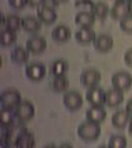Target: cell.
<instances>
[{
    "instance_id": "5",
    "label": "cell",
    "mask_w": 132,
    "mask_h": 148,
    "mask_svg": "<svg viewBox=\"0 0 132 148\" xmlns=\"http://www.w3.org/2000/svg\"><path fill=\"white\" fill-rule=\"evenodd\" d=\"M100 80H101V74H100L99 71H96V69H94V68L85 69V71H83L80 74V83L86 89L99 85Z\"/></svg>"
},
{
    "instance_id": "13",
    "label": "cell",
    "mask_w": 132,
    "mask_h": 148,
    "mask_svg": "<svg viewBox=\"0 0 132 148\" xmlns=\"http://www.w3.org/2000/svg\"><path fill=\"white\" fill-rule=\"evenodd\" d=\"M85 117H86V120H89V121L101 123L105 121V119H106V110L104 109L103 106H92L90 109L86 110Z\"/></svg>"
},
{
    "instance_id": "38",
    "label": "cell",
    "mask_w": 132,
    "mask_h": 148,
    "mask_svg": "<svg viewBox=\"0 0 132 148\" xmlns=\"http://www.w3.org/2000/svg\"><path fill=\"white\" fill-rule=\"evenodd\" d=\"M61 147H72L70 145H68V143H63V145H60Z\"/></svg>"
},
{
    "instance_id": "26",
    "label": "cell",
    "mask_w": 132,
    "mask_h": 148,
    "mask_svg": "<svg viewBox=\"0 0 132 148\" xmlns=\"http://www.w3.org/2000/svg\"><path fill=\"white\" fill-rule=\"evenodd\" d=\"M5 29L15 32L22 29V18H20L17 15H8L5 21Z\"/></svg>"
},
{
    "instance_id": "32",
    "label": "cell",
    "mask_w": 132,
    "mask_h": 148,
    "mask_svg": "<svg viewBox=\"0 0 132 148\" xmlns=\"http://www.w3.org/2000/svg\"><path fill=\"white\" fill-rule=\"evenodd\" d=\"M26 3H27V6L30 8H40L44 5L46 0H26Z\"/></svg>"
},
{
    "instance_id": "29",
    "label": "cell",
    "mask_w": 132,
    "mask_h": 148,
    "mask_svg": "<svg viewBox=\"0 0 132 148\" xmlns=\"http://www.w3.org/2000/svg\"><path fill=\"white\" fill-rule=\"evenodd\" d=\"M120 29L126 34H132V15L129 14L120 20Z\"/></svg>"
},
{
    "instance_id": "34",
    "label": "cell",
    "mask_w": 132,
    "mask_h": 148,
    "mask_svg": "<svg viewBox=\"0 0 132 148\" xmlns=\"http://www.w3.org/2000/svg\"><path fill=\"white\" fill-rule=\"evenodd\" d=\"M125 110L130 114V116H132V99H130L129 101H127V104H126V109H125Z\"/></svg>"
},
{
    "instance_id": "19",
    "label": "cell",
    "mask_w": 132,
    "mask_h": 148,
    "mask_svg": "<svg viewBox=\"0 0 132 148\" xmlns=\"http://www.w3.org/2000/svg\"><path fill=\"white\" fill-rule=\"evenodd\" d=\"M52 38L56 42H67L70 38V29L66 25H58L52 30Z\"/></svg>"
},
{
    "instance_id": "14",
    "label": "cell",
    "mask_w": 132,
    "mask_h": 148,
    "mask_svg": "<svg viewBox=\"0 0 132 148\" xmlns=\"http://www.w3.org/2000/svg\"><path fill=\"white\" fill-rule=\"evenodd\" d=\"M130 119H131V116L126 110H119V111H116V112H114L112 117H111V123L115 128L122 130L129 125Z\"/></svg>"
},
{
    "instance_id": "28",
    "label": "cell",
    "mask_w": 132,
    "mask_h": 148,
    "mask_svg": "<svg viewBox=\"0 0 132 148\" xmlns=\"http://www.w3.org/2000/svg\"><path fill=\"white\" fill-rule=\"evenodd\" d=\"M127 146V140L122 135H114L109 140V147L110 148H125Z\"/></svg>"
},
{
    "instance_id": "25",
    "label": "cell",
    "mask_w": 132,
    "mask_h": 148,
    "mask_svg": "<svg viewBox=\"0 0 132 148\" xmlns=\"http://www.w3.org/2000/svg\"><path fill=\"white\" fill-rule=\"evenodd\" d=\"M35 136L31 133L29 130L20 137L19 142H17L16 147H20V148H34L35 147Z\"/></svg>"
},
{
    "instance_id": "21",
    "label": "cell",
    "mask_w": 132,
    "mask_h": 148,
    "mask_svg": "<svg viewBox=\"0 0 132 148\" xmlns=\"http://www.w3.org/2000/svg\"><path fill=\"white\" fill-rule=\"evenodd\" d=\"M69 86V80L66 75H60V77H53V80L51 83V88L53 91L56 92H66Z\"/></svg>"
},
{
    "instance_id": "22",
    "label": "cell",
    "mask_w": 132,
    "mask_h": 148,
    "mask_svg": "<svg viewBox=\"0 0 132 148\" xmlns=\"http://www.w3.org/2000/svg\"><path fill=\"white\" fill-rule=\"evenodd\" d=\"M68 62L66 59H57L54 61L51 66V74L53 77H60V75H66L68 72Z\"/></svg>"
},
{
    "instance_id": "39",
    "label": "cell",
    "mask_w": 132,
    "mask_h": 148,
    "mask_svg": "<svg viewBox=\"0 0 132 148\" xmlns=\"http://www.w3.org/2000/svg\"><path fill=\"white\" fill-rule=\"evenodd\" d=\"M114 1H129V0H114Z\"/></svg>"
},
{
    "instance_id": "35",
    "label": "cell",
    "mask_w": 132,
    "mask_h": 148,
    "mask_svg": "<svg viewBox=\"0 0 132 148\" xmlns=\"http://www.w3.org/2000/svg\"><path fill=\"white\" fill-rule=\"evenodd\" d=\"M51 1L54 4V5H60V4H62V3H66L67 0H51Z\"/></svg>"
},
{
    "instance_id": "1",
    "label": "cell",
    "mask_w": 132,
    "mask_h": 148,
    "mask_svg": "<svg viewBox=\"0 0 132 148\" xmlns=\"http://www.w3.org/2000/svg\"><path fill=\"white\" fill-rule=\"evenodd\" d=\"M77 133H78V137L80 140L85 142H93L99 138L100 133H101V127H100V123L86 120V121L81 122L78 126Z\"/></svg>"
},
{
    "instance_id": "24",
    "label": "cell",
    "mask_w": 132,
    "mask_h": 148,
    "mask_svg": "<svg viewBox=\"0 0 132 148\" xmlns=\"http://www.w3.org/2000/svg\"><path fill=\"white\" fill-rule=\"evenodd\" d=\"M92 11H93V14L95 15L96 18H99V20H105V18L107 17V15L110 14V9H109V6L105 3L100 1V3L94 4Z\"/></svg>"
},
{
    "instance_id": "7",
    "label": "cell",
    "mask_w": 132,
    "mask_h": 148,
    "mask_svg": "<svg viewBox=\"0 0 132 148\" xmlns=\"http://www.w3.org/2000/svg\"><path fill=\"white\" fill-rule=\"evenodd\" d=\"M111 84L114 88L122 91L129 90L132 86V77L127 72H116L111 78Z\"/></svg>"
},
{
    "instance_id": "30",
    "label": "cell",
    "mask_w": 132,
    "mask_h": 148,
    "mask_svg": "<svg viewBox=\"0 0 132 148\" xmlns=\"http://www.w3.org/2000/svg\"><path fill=\"white\" fill-rule=\"evenodd\" d=\"M9 4L15 10H21V9H24L27 5L26 0H9Z\"/></svg>"
},
{
    "instance_id": "8",
    "label": "cell",
    "mask_w": 132,
    "mask_h": 148,
    "mask_svg": "<svg viewBox=\"0 0 132 148\" xmlns=\"http://www.w3.org/2000/svg\"><path fill=\"white\" fill-rule=\"evenodd\" d=\"M88 103L92 106H103L105 105V91L99 85L89 88L85 95Z\"/></svg>"
},
{
    "instance_id": "12",
    "label": "cell",
    "mask_w": 132,
    "mask_h": 148,
    "mask_svg": "<svg viewBox=\"0 0 132 148\" xmlns=\"http://www.w3.org/2000/svg\"><path fill=\"white\" fill-rule=\"evenodd\" d=\"M37 17L41 20L42 24L52 25L57 21V12L52 6L42 5V6H40L37 10Z\"/></svg>"
},
{
    "instance_id": "18",
    "label": "cell",
    "mask_w": 132,
    "mask_h": 148,
    "mask_svg": "<svg viewBox=\"0 0 132 148\" xmlns=\"http://www.w3.org/2000/svg\"><path fill=\"white\" fill-rule=\"evenodd\" d=\"M126 15H129V6L127 1H115V4L110 9V16L114 20H121Z\"/></svg>"
},
{
    "instance_id": "36",
    "label": "cell",
    "mask_w": 132,
    "mask_h": 148,
    "mask_svg": "<svg viewBox=\"0 0 132 148\" xmlns=\"http://www.w3.org/2000/svg\"><path fill=\"white\" fill-rule=\"evenodd\" d=\"M127 6H129V14L132 15V0H129V1H127Z\"/></svg>"
},
{
    "instance_id": "9",
    "label": "cell",
    "mask_w": 132,
    "mask_h": 148,
    "mask_svg": "<svg viewBox=\"0 0 132 148\" xmlns=\"http://www.w3.org/2000/svg\"><path fill=\"white\" fill-rule=\"evenodd\" d=\"M26 48L31 54H40L46 51L47 41L42 36H32L27 40Z\"/></svg>"
},
{
    "instance_id": "3",
    "label": "cell",
    "mask_w": 132,
    "mask_h": 148,
    "mask_svg": "<svg viewBox=\"0 0 132 148\" xmlns=\"http://www.w3.org/2000/svg\"><path fill=\"white\" fill-rule=\"evenodd\" d=\"M15 116L16 120L20 122H29L35 116V106L31 101H21L15 108Z\"/></svg>"
},
{
    "instance_id": "33",
    "label": "cell",
    "mask_w": 132,
    "mask_h": 148,
    "mask_svg": "<svg viewBox=\"0 0 132 148\" xmlns=\"http://www.w3.org/2000/svg\"><path fill=\"white\" fill-rule=\"evenodd\" d=\"M124 61L129 67H132V48L126 51V53L124 56Z\"/></svg>"
},
{
    "instance_id": "2",
    "label": "cell",
    "mask_w": 132,
    "mask_h": 148,
    "mask_svg": "<svg viewBox=\"0 0 132 148\" xmlns=\"http://www.w3.org/2000/svg\"><path fill=\"white\" fill-rule=\"evenodd\" d=\"M22 101L21 94L16 89H6L0 95V104L1 109H11L15 110V108Z\"/></svg>"
},
{
    "instance_id": "20",
    "label": "cell",
    "mask_w": 132,
    "mask_h": 148,
    "mask_svg": "<svg viewBox=\"0 0 132 148\" xmlns=\"http://www.w3.org/2000/svg\"><path fill=\"white\" fill-rule=\"evenodd\" d=\"M29 56H30V52L27 51L26 47L16 46L11 51V61L16 64H25L29 61Z\"/></svg>"
},
{
    "instance_id": "15",
    "label": "cell",
    "mask_w": 132,
    "mask_h": 148,
    "mask_svg": "<svg viewBox=\"0 0 132 148\" xmlns=\"http://www.w3.org/2000/svg\"><path fill=\"white\" fill-rule=\"evenodd\" d=\"M42 27V22L37 16H26L22 17V30L29 34H37Z\"/></svg>"
},
{
    "instance_id": "31",
    "label": "cell",
    "mask_w": 132,
    "mask_h": 148,
    "mask_svg": "<svg viewBox=\"0 0 132 148\" xmlns=\"http://www.w3.org/2000/svg\"><path fill=\"white\" fill-rule=\"evenodd\" d=\"M94 1L93 0H77L75 1V6L77 8H79V6H89L90 8V10L93 9L94 6Z\"/></svg>"
},
{
    "instance_id": "11",
    "label": "cell",
    "mask_w": 132,
    "mask_h": 148,
    "mask_svg": "<svg viewBox=\"0 0 132 148\" xmlns=\"http://www.w3.org/2000/svg\"><path fill=\"white\" fill-rule=\"evenodd\" d=\"M125 96H124V91L116 88H111L107 91H105V105H107L109 108H116L120 104H122Z\"/></svg>"
},
{
    "instance_id": "16",
    "label": "cell",
    "mask_w": 132,
    "mask_h": 148,
    "mask_svg": "<svg viewBox=\"0 0 132 148\" xmlns=\"http://www.w3.org/2000/svg\"><path fill=\"white\" fill-rule=\"evenodd\" d=\"M95 37H96V35H95L92 27H80L75 32V40L80 45H88L90 42H94Z\"/></svg>"
},
{
    "instance_id": "27",
    "label": "cell",
    "mask_w": 132,
    "mask_h": 148,
    "mask_svg": "<svg viewBox=\"0 0 132 148\" xmlns=\"http://www.w3.org/2000/svg\"><path fill=\"white\" fill-rule=\"evenodd\" d=\"M14 122H16L15 110L1 109V126H10Z\"/></svg>"
},
{
    "instance_id": "37",
    "label": "cell",
    "mask_w": 132,
    "mask_h": 148,
    "mask_svg": "<svg viewBox=\"0 0 132 148\" xmlns=\"http://www.w3.org/2000/svg\"><path fill=\"white\" fill-rule=\"evenodd\" d=\"M129 132L132 135V116H131V119H130V122H129Z\"/></svg>"
},
{
    "instance_id": "17",
    "label": "cell",
    "mask_w": 132,
    "mask_h": 148,
    "mask_svg": "<svg viewBox=\"0 0 132 148\" xmlns=\"http://www.w3.org/2000/svg\"><path fill=\"white\" fill-rule=\"evenodd\" d=\"M95 20L96 17L93 14V11H79L78 14L75 15V24L79 25L80 27H93Z\"/></svg>"
},
{
    "instance_id": "23",
    "label": "cell",
    "mask_w": 132,
    "mask_h": 148,
    "mask_svg": "<svg viewBox=\"0 0 132 148\" xmlns=\"http://www.w3.org/2000/svg\"><path fill=\"white\" fill-rule=\"evenodd\" d=\"M16 40H17V36H16L15 31L8 30V29H4L1 31V35H0V41H1V46H3V47H10V46L15 45Z\"/></svg>"
},
{
    "instance_id": "6",
    "label": "cell",
    "mask_w": 132,
    "mask_h": 148,
    "mask_svg": "<svg viewBox=\"0 0 132 148\" xmlns=\"http://www.w3.org/2000/svg\"><path fill=\"white\" fill-rule=\"evenodd\" d=\"M63 104L69 111H78L83 106V98L78 91L69 90L63 95Z\"/></svg>"
},
{
    "instance_id": "10",
    "label": "cell",
    "mask_w": 132,
    "mask_h": 148,
    "mask_svg": "<svg viewBox=\"0 0 132 148\" xmlns=\"http://www.w3.org/2000/svg\"><path fill=\"white\" fill-rule=\"evenodd\" d=\"M94 48L100 53H106L109 51H111L114 47V38L110 35L103 34L98 35L94 40Z\"/></svg>"
},
{
    "instance_id": "4",
    "label": "cell",
    "mask_w": 132,
    "mask_h": 148,
    "mask_svg": "<svg viewBox=\"0 0 132 148\" xmlns=\"http://www.w3.org/2000/svg\"><path fill=\"white\" fill-rule=\"evenodd\" d=\"M25 73L26 77L32 82H40L42 80L47 74V68L43 63H38V62H34L27 64L25 68Z\"/></svg>"
}]
</instances>
